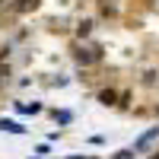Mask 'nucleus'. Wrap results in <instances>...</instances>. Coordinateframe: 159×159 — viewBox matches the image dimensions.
Instances as JSON below:
<instances>
[{
  "instance_id": "obj_2",
  "label": "nucleus",
  "mask_w": 159,
  "mask_h": 159,
  "mask_svg": "<svg viewBox=\"0 0 159 159\" xmlns=\"http://www.w3.org/2000/svg\"><path fill=\"white\" fill-rule=\"evenodd\" d=\"M57 121H61V124H70V121H73V115H70V111H61V115H57Z\"/></svg>"
},
{
  "instance_id": "obj_3",
  "label": "nucleus",
  "mask_w": 159,
  "mask_h": 159,
  "mask_svg": "<svg viewBox=\"0 0 159 159\" xmlns=\"http://www.w3.org/2000/svg\"><path fill=\"white\" fill-rule=\"evenodd\" d=\"M70 159H86V156H70Z\"/></svg>"
},
{
  "instance_id": "obj_1",
  "label": "nucleus",
  "mask_w": 159,
  "mask_h": 159,
  "mask_svg": "<svg viewBox=\"0 0 159 159\" xmlns=\"http://www.w3.org/2000/svg\"><path fill=\"white\" fill-rule=\"evenodd\" d=\"M0 130H10V134H25V127L19 121H7V118H0Z\"/></svg>"
},
{
  "instance_id": "obj_4",
  "label": "nucleus",
  "mask_w": 159,
  "mask_h": 159,
  "mask_svg": "<svg viewBox=\"0 0 159 159\" xmlns=\"http://www.w3.org/2000/svg\"><path fill=\"white\" fill-rule=\"evenodd\" d=\"M156 159H159V156H156Z\"/></svg>"
}]
</instances>
